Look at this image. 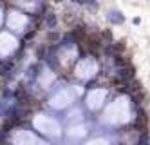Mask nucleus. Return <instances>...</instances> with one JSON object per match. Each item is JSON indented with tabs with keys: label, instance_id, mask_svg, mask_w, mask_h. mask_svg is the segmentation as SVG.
I'll return each instance as SVG.
<instances>
[{
	"label": "nucleus",
	"instance_id": "7ed1b4c3",
	"mask_svg": "<svg viewBox=\"0 0 150 145\" xmlns=\"http://www.w3.org/2000/svg\"><path fill=\"white\" fill-rule=\"evenodd\" d=\"M74 2H76V4H83V2H85V0H74Z\"/></svg>",
	"mask_w": 150,
	"mask_h": 145
},
{
	"label": "nucleus",
	"instance_id": "f257e3e1",
	"mask_svg": "<svg viewBox=\"0 0 150 145\" xmlns=\"http://www.w3.org/2000/svg\"><path fill=\"white\" fill-rule=\"evenodd\" d=\"M109 20L112 22V24H123V15L120 13V11H110L109 13Z\"/></svg>",
	"mask_w": 150,
	"mask_h": 145
},
{
	"label": "nucleus",
	"instance_id": "f03ea898",
	"mask_svg": "<svg viewBox=\"0 0 150 145\" xmlns=\"http://www.w3.org/2000/svg\"><path fill=\"white\" fill-rule=\"evenodd\" d=\"M47 24H49V27H54V26H56V16L49 15V16H47Z\"/></svg>",
	"mask_w": 150,
	"mask_h": 145
}]
</instances>
